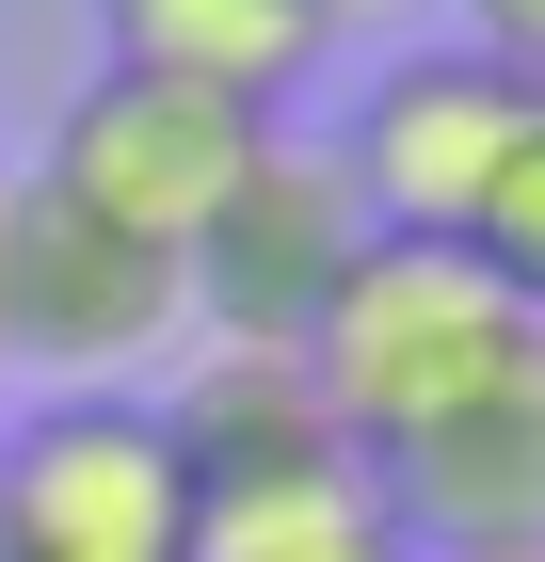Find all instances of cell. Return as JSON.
Returning a JSON list of instances; mask_svg holds the SVG:
<instances>
[{
  "label": "cell",
  "mask_w": 545,
  "mask_h": 562,
  "mask_svg": "<svg viewBox=\"0 0 545 562\" xmlns=\"http://www.w3.org/2000/svg\"><path fill=\"white\" fill-rule=\"evenodd\" d=\"M530 338L545 322L465 258V241H370V258L321 290V322H305V386H321V418H337L353 467H401V450H418L450 402H481Z\"/></svg>",
  "instance_id": "1"
},
{
  "label": "cell",
  "mask_w": 545,
  "mask_h": 562,
  "mask_svg": "<svg viewBox=\"0 0 545 562\" xmlns=\"http://www.w3.org/2000/svg\"><path fill=\"white\" fill-rule=\"evenodd\" d=\"M193 338V273L113 241L96 210H65L48 177H0V370H33V402L65 386H145Z\"/></svg>",
  "instance_id": "2"
},
{
  "label": "cell",
  "mask_w": 545,
  "mask_h": 562,
  "mask_svg": "<svg viewBox=\"0 0 545 562\" xmlns=\"http://www.w3.org/2000/svg\"><path fill=\"white\" fill-rule=\"evenodd\" d=\"M193 467L145 386H65L0 434V562H177Z\"/></svg>",
  "instance_id": "3"
},
{
  "label": "cell",
  "mask_w": 545,
  "mask_h": 562,
  "mask_svg": "<svg viewBox=\"0 0 545 562\" xmlns=\"http://www.w3.org/2000/svg\"><path fill=\"white\" fill-rule=\"evenodd\" d=\"M257 113H225V97H193V81H128V65H96L65 113H48V193L65 210H96L113 241H145V258H193L209 241V210L241 193V161H257Z\"/></svg>",
  "instance_id": "4"
},
{
  "label": "cell",
  "mask_w": 545,
  "mask_h": 562,
  "mask_svg": "<svg viewBox=\"0 0 545 562\" xmlns=\"http://www.w3.org/2000/svg\"><path fill=\"white\" fill-rule=\"evenodd\" d=\"M513 113H530V81H513L498 48H465V33L370 65L353 113H337V177H353L370 241H465V210H481V177H498Z\"/></svg>",
  "instance_id": "5"
},
{
  "label": "cell",
  "mask_w": 545,
  "mask_h": 562,
  "mask_svg": "<svg viewBox=\"0 0 545 562\" xmlns=\"http://www.w3.org/2000/svg\"><path fill=\"white\" fill-rule=\"evenodd\" d=\"M370 258V210H353V177H337V145H305V130H273L241 161V193L209 210V241H193V338H289L305 353V322H321V290Z\"/></svg>",
  "instance_id": "6"
},
{
  "label": "cell",
  "mask_w": 545,
  "mask_h": 562,
  "mask_svg": "<svg viewBox=\"0 0 545 562\" xmlns=\"http://www.w3.org/2000/svg\"><path fill=\"white\" fill-rule=\"evenodd\" d=\"M370 482L401 498V530L433 562H545V338L481 402H450L401 467H370Z\"/></svg>",
  "instance_id": "7"
},
{
  "label": "cell",
  "mask_w": 545,
  "mask_h": 562,
  "mask_svg": "<svg viewBox=\"0 0 545 562\" xmlns=\"http://www.w3.org/2000/svg\"><path fill=\"white\" fill-rule=\"evenodd\" d=\"M321 16L305 0H96V65H128V81H193L225 97V113H257V130H289V97L321 81Z\"/></svg>",
  "instance_id": "8"
},
{
  "label": "cell",
  "mask_w": 545,
  "mask_h": 562,
  "mask_svg": "<svg viewBox=\"0 0 545 562\" xmlns=\"http://www.w3.org/2000/svg\"><path fill=\"white\" fill-rule=\"evenodd\" d=\"M177 353H193V370H177V386H145V402H161L193 498H225V482H289V467H337V418H321V386H305L289 338H177Z\"/></svg>",
  "instance_id": "9"
},
{
  "label": "cell",
  "mask_w": 545,
  "mask_h": 562,
  "mask_svg": "<svg viewBox=\"0 0 545 562\" xmlns=\"http://www.w3.org/2000/svg\"><path fill=\"white\" fill-rule=\"evenodd\" d=\"M177 562H433V547L401 530V498L337 450V467H289V482H225V498H193V547H177Z\"/></svg>",
  "instance_id": "10"
},
{
  "label": "cell",
  "mask_w": 545,
  "mask_h": 562,
  "mask_svg": "<svg viewBox=\"0 0 545 562\" xmlns=\"http://www.w3.org/2000/svg\"><path fill=\"white\" fill-rule=\"evenodd\" d=\"M465 258H481V273L545 322V81H530V113H513L498 177H481V210H465Z\"/></svg>",
  "instance_id": "11"
},
{
  "label": "cell",
  "mask_w": 545,
  "mask_h": 562,
  "mask_svg": "<svg viewBox=\"0 0 545 562\" xmlns=\"http://www.w3.org/2000/svg\"><path fill=\"white\" fill-rule=\"evenodd\" d=\"M465 48H498L513 81H545V0H465Z\"/></svg>",
  "instance_id": "12"
},
{
  "label": "cell",
  "mask_w": 545,
  "mask_h": 562,
  "mask_svg": "<svg viewBox=\"0 0 545 562\" xmlns=\"http://www.w3.org/2000/svg\"><path fill=\"white\" fill-rule=\"evenodd\" d=\"M305 16H321V33H385L401 0H305Z\"/></svg>",
  "instance_id": "13"
}]
</instances>
